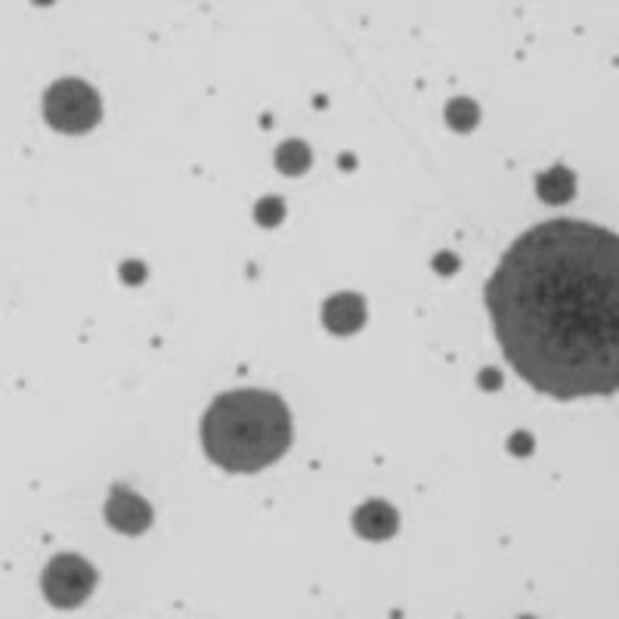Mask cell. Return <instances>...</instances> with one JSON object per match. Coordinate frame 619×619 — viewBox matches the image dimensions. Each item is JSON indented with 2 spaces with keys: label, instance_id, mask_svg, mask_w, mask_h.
<instances>
[{
  "label": "cell",
  "instance_id": "cell-11",
  "mask_svg": "<svg viewBox=\"0 0 619 619\" xmlns=\"http://www.w3.org/2000/svg\"><path fill=\"white\" fill-rule=\"evenodd\" d=\"M263 223H276L279 217H282V201L279 199H270L266 204H261V214H258Z\"/></svg>",
  "mask_w": 619,
  "mask_h": 619
},
{
  "label": "cell",
  "instance_id": "cell-6",
  "mask_svg": "<svg viewBox=\"0 0 619 619\" xmlns=\"http://www.w3.org/2000/svg\"><path fill=\"white\" fill-rule=\"evenodd\" d=\"M354 526L356 533L366 536V539H390L397 533V526H400V517L387 502H369V505L356 511Z\"/></svg>",
  "mask_w": 619,
  "mask_h": 619
},
{
  "label": "cell",
  "instance_id": "cell-10",
  "mask_svg": "<svg viewBox=\"0 0 619 619\" xmlns=\"http://www.w3.org/2000/svg\"><path fill=\"white\" fill-rule=\"evenodd\" d=\"M449 124H452V127H459V130L474 127V124H478V108H474V103H468V99H455V103L449 106Z\"/></svg>",
  "mask_w": 619,
  "mask_h": 619
},
{
  "label": "cell",
  "instance_id": "cell-2",
  "mask_svg": "<svg viewBox=\"0 0 619 619\" xmlns=\"http://www.w3.org/2000/svg\"><path fill=\"white\" fill-rule=\"evenodd\" d=\"M201 440L220 468L261 471L282 459L292 443V418L276 394L232 390L211 402Z\"/></svg>",
  "mask_w": 619,
  "mask_h": 619
},
{
  "label": "cell",
  "instance_id": "cell-3",
  "mask_svg": "<svg viewBox=\"0 0 619 619\" xmlns=\"http://www.w3.org/2000/svg\"><path fill=\"white\" fill-rule=\"evenodd\" d=\"M99 96L91 84L65 77L60 84H53L44 96V115L46 122L53 124L56 130L65 134H84L91 130L93 124L99 122Z\"/></svg>",
  "mask_w": 619,
  "mask_h": 619
},
{
  "label": "cell",
  "instance_id": "cell-9",
  "mask_svg": "<svg viewBox=\"0 0 619 619\" xmlns=\"http://www.w3.org/2000/svg\"><path fill=\"white\" fill-rule=\"evenodd\" d=\"M307 161L310 153L304 143H288V146L279 149V168L288 170V174H301V170L307 168Z\"/></svg>",
  "mask_w": 619,
  "mask_h": 619
},
{
  "label": "cell",
  "instance_id": "cell-1",
  "mask_svg": "<svg viewBox=\"0 0 619 619\" xmlns=\"http://www.w3.org/2000/svg\"><path fill=\"white\" fill-rule=\"evenodd\" d=\"M514 371L552 397L619 387V235L548 220L521 235L486 285Z\"/></svg>",
  "mask_w": 619,
  "mask_h": 619
},
{
  "label": "cell",
  "instance_id": "cell-7",
  "mask_svg": "<svg viewBox=\"0 0 619 619\" xmlns=\"http://www.w3.org/2000/svg\"><path fill=\"white\" fill-rule=\"evenodd\" d=\"M325 325L338 335H350L359 325L366 323V304L356 294H338L325 304L323 313Z\"/></svg>",
  "mask_w": 619,
  "mask_h": 619
},
{
  "label": "cell",
  "instance_id": "cell-8",
  "mask_svg": "<svg viewBox=\"0 0 619 619\" xmlns=\"http://www.w3.org/2000/svg\"><path fill=\"white\" fill-rule=\"evenodd\" d=\"M539 196L548 201H567L573 196V174L564 168H555L539 180Z\"/></svg>",
  "mask_w": 619,
  "mask_h": 619
},
{
  "label": "cell",
  "instance_id": "cell-5",
  "mask_svg": "<svg viewBox=\"0 0 619 619\" xmlns=\"http://www.w3.org/2000/svg\"><path fill=\"white\" fill-rule=\"evenodd\" d=\"M106 517L115 529H122L127 536H137V533L149 529V524H153V508L139 495L130 493V490L115 486L112 495H108Z\"/></svg>",
  "mask_w": 619,
  "mask_h": 619
},
{
  "label": "cell",
  "instance_id": "cell-4",
  "mask_svg": "<svg viewBox=\"0 0 619 619\" xmlns=\"http://www.w3.org/2000/svg\"><path fill=\"white\" fill-rule=\"evenodd\" d=\"M41 586L53 607H77L96 586V573L84 557L60 555L46 564Z\"/></svg>",
  "mask_w": 619,
  "mask_h": 619
},
{
  "label": "cell",
  "instance_id": "cell-12",
  "mask_svg": "<svg viewBox=\"0 0 619 619\" xmlns=\"http://www.w3.org/2000/svg\"><path fill=\"white\" fill-rule=\"evenodd\" d=\"M521 619H533V617H521Z\"/></svg>",
  "mask_w": 619,
  "mask_h": 619
}]
</instances>
